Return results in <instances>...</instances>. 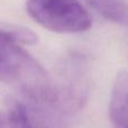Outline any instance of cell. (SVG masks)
Masks as SVG:
<instances>
[{"mask_svg": "<svg viewBox=\"0 0 128 128\" xmlns=\"http://www.w3.org/2000/svg\"><path fill=\"white\" fill-rule=\"evenodd\" d=\"M89 6L106 19L128 26L127 0H86Z\"/></svg>", "mask_w": 128, "mask_h": 128, "instance_id": "obj_5", "label": "cell"}, {"mask_svg": "<svg viewBox=\"0 0 128 128\" xmlns=\"http://www.w3.org/2000/svg\"><path fill=\"white\" fill-rule=\"evenodd\" d=\"M109 116L114 128H128V71L120 72L114 82Z\"/></svg>", "mask_w": 128, "mask_h": 128, "instance_id": "obj_3", "label": "cell"}, {"mask_svg": "<svg viewBox=\"0 0 128 128\" xmlns=\"http://www.w3.org/2000/svg\"><path fill=\"white\" fill-rule=\"evenodd\" d=\"M36 42L37 37L30 29L0 25V80L35 99L52 100L54 93L47 72L22 47Z\"/></svg>", "mask_w": 128, "mask_h": 128, "instance_id": "obj_1", "label": "cell"}, {"mask_svg": "<svg viewBox=\"0 0 128 128\" xmlns=\"http://www.w3.org/2000/svg\"><path fill=\"white\" fill-rule=\"evenodd\" d=\"M26 10L37 24L55 33H82L92 24L78 0H27Z\"/></svg>", "mask_w": 128, "mask_h": 128, "instance_id": "obj_2", "label": "cell"}, {"mask_svg": "<svg viewBox=\"0 0 128 128\" xmlns=\"http://www.w3.org/2000/svg\"><path fill=\"white\" fill-rule=\"evenodd\" d=\"M0 128H33L25 106L15 98L0 104Z\"/></svg>", "mask_w": 128, "mask_h": 128, "instance_id": "obj_4", "label": "cell"}]
</instances>
